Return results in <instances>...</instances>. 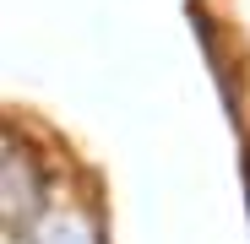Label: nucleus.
Returning a JSON list of instances; mask_svg holds the SVG:
<instances>
[{
    "label": "nucleus",
    "instance_id": "1",
    "mask_svg": "<svg viewBox=\"0 0 250 244\" xmlns=\"http://www.w3.org/2000/svg\"><path fill=\"white\" fill-rule=\"evenodd\" d=\"M27 244H98V233L82 223L76 212H49L44 223H33Z\"/></svg>",
    "mask_w": 250,
    "mask_h": 244
}]
</instances>
